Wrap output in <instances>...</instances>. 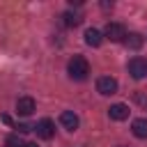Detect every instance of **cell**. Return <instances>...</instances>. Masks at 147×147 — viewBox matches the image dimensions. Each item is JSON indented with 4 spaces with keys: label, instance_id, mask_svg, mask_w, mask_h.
Here are the masks:
<instances>
[{
    "label": "cell",
    "instance_id": "1",
    "mask_svg": "<svg viewBox=\"0 0 147 147\" xmlns=\"http://www.w3.org/2000/svg\"><path fill=\"white\" fill-rule=\"evenodd\" d=\"M67 71H69V76L74 80H85L87 74H90V64H87V60L83 55H74L69 60V64H67Z\"/></svg>",
    "mask_w": 147,
    "mask_h": 147
},
{
    "label": "cell",
    "instance_id": "2",
    "mask_svg": "<svg viewBox=\"0 0 147 147\" xmlns=\"http://www.w3.org/2000/svg\"><path fill=\"white\" fill-rule=\"evenodd\" d=\"M117 80L113 78V76H101L99 80H96V92L99 94H103V96H110V94H115L117 92Z\"/></svg>",
    "mask_w": 147,
    "mask_h": 147
},
{
    "label": "cell",
    "instance_id": "3",
    "mask_svg": "<svg viewBox=\"0 0 147 147\" xmlns=\"http://www.w3.org/2000/svg\"><path fill=\"white\" fill-rule=\"evenodd\" d=\"M129 74H131L136 80L145 78V76H147V60H142V57H133V60H129Z\"/></svg>",
    "mask_w": 147,
    "mask_h": 147
},
{
    "label": "cell",
    "instance_id": "4",
    "mask_svg": "<svg viewBox=\"0 0 147 147\" xmlns=\"http://www.w3.org/2000/svg\"><path fill=\"white\" fill-rule=\"evenodd\" d=\"M106 37L110 41H124L126 39V28L122 23H108L106 25Z\"/></svg>",
    "mask_w": 147,
    "mask_h": 147
},
{
    "label": "cell",
    "instance_id": "5",
    "mask_svg": "<svg viewBox=\"0 0 147 147\" xmlns=\"http://www.w3.org/2000/svg\"><path fill=\"white\" fill-rule=\"evenodd\" d=\"M34 129H37V136H39V138H44V140H51V138L55 136V124H53V122H51L48 117L39 119Z\"/></svg>",
    "mask_w": 147,
    "mask_h": 147
},
{
    "label": "cell",
    "instance_id": "6",
    "mask_svg": "<svg viewBox=\"0 0 147 147\" xmlns=\"http://www.w3.org/2000/svg\"><path fill=\"white\" fill-rule=\"evenodd\" d=\"M34 108H37V103H34V99H32V96H21V99L16 101V113H18V115H23V117L32 115V113H34Z\"/></svg>",
    "mask_w": 147,
    "mask_h": 147
},
{
    "label": "cell",
    "instance_id": "7",
    "mask_svg": "<svg viewBox=\"0 0 147 147\" xmlns=\"http://www.w3.org/2000/svg\"><path fill=\"white\" fill-rule=\"evenodd\" d=\"M108 115H110V119L122 122V119L129 117V106H124V103H113V106L108 108Z\"/></svg>",
    "mask_w": 147,
    "mask_h": 147
},
{
    "label": "cell",
    "instance_id": "8",
    "mask_svg": "<svg viewBox=\"0 0 147 147\" xmlns=\"http://www.w3.org/2000/svg\"><path fill=\"white\" fill-rule=\"evenodd\" d=\"M60 124H62L67 131H76V129H78V115L71 113V110H64V113L60 115Z\"/></svg>",
    "mask_w": 147,
    "mask_h": 147
},
{
    "label": "cell",
    "instance_id": "9",
    "mask_svg": "<svg viewBox=\"0 0 147 147\" xmlns=\"http://www.w3.org/2000/svg\"><path fill=\"white\" fill-rule=\"evenodd\" d=\"M101 41H103V34L99 32V30H94V28H87L85 30V44L87 46H101Z\"/></svg>",
    "mask_w": 147,
    "mask_h": 147
},
{
    "label": "cell",
    "instance_id": "10",
    "mask_svg": "<svg viewBox=\"0 0 147 147\" xmlns=\"http://www.w3.org/2000/svg\"><path fill=\"white\" fill-rule=\"evenodd\" d=\"M131 131H133V136L136 138H147V119H133V124H131Z\"/></svg>",
    "mask_w": 147,
    "mask_h": 147
},
{
    "label": "cell",
    "instance_id": "11",
    "mask_svg": "<svg viewBox=\"0 0 147 147\" xmlns=\"http://www.w3.org/2000/svg\"><path fill=\"white\" fill-rule=\"evenodd\" d=\"M124 41H126V46H129V48H133V51H138V48L142 46V37H140L138 32L126 34V39H124Z\"/></svg>",
    "mask_w": 147,
    "mask_h": 147
},
{
    "label": "cell",
    "instance_id": "12",
    "mask_svg": "<svg viewBox=\"0 0 147 147\" xmlns=\"http://www.w3.org/2000/svg\"><path fill=\"white\" fill-rule=\"evenodd\" d=\"M62 18H64V25H69V28H76V25L80 23V16H78V14H74V11H64V14H62Z\"/></svg>",
    "mask_w": 147,
    "mask_h": 147
},
{
    "label": "cell",
    "instance_id": "13",
    "mask_svg": "<svg viewBox=\"0 0 147 147\" xmlns=\"http://www.w3.org/2000/svg\"><path fill=\"white\" fill-rule=\"evenodd\" d=\"M16 129H18V133H28V131H32V126H30V124H18Z\"/></svg>",
    "mask_w": 147,
    "mask_h": 147
},
{
    "label": "cell",
    "instance_id": "14",
    "mask_svg": "<svg viewBox=\"0 0 147 147\" xmlns=\"http://www.w3.org/2000/svg\"><path fill=\"white\" fill-rule=\"evenodd\" d=\"M23 147H37V145H34V142H28V145H23Z\"/></svg>",
    "mask_w": 147,
    "mask_h": 147
},
{
    "label": "cell",
    "instance_id": "15",
    "mask_svg": "<svg viewBox=\"0 0 147 147\" xmlns=\"http://www.w3.org/2000/svg\"><path fill=\"white\" fill-rule=\"evenodd\" d=\"M119 147H126V145H119Z\"/></svg>",
    "mask_w": 147,
    "mask_h": 147
}]
</instances>
